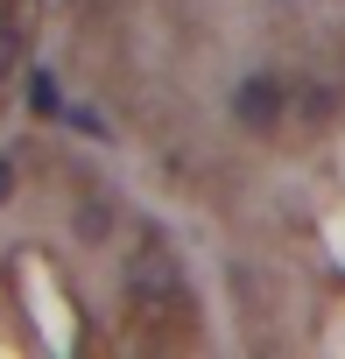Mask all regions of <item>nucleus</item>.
I'll list each match as a JSON object with an SVG mask.
<instances>
[{"instance_id":"nucleus-3","label":"nucleus","mask_w":345,"mask_h":359,"mask_svg":"<svg viewBox=\"0 0 345 359\" xmlns=\"http://www.w3.org/2000/svg\"><path fill=\"white\" fill-rule=\"evenodd\" d=\"M36 113H57V78H36Z\"/></svg>"},{"instance_id":"nucleus-2","label":"nucleus","mask_w":345,"mask_h":359,"mask_svg":"<svg viewBox=\"0 0 345 359\" xmlns=\"http://www.w3.org/2000/svg\"><path fill=\"white\" fill-rule=\"evenodd\" d=\"M331 113H338V99H331V85H303V120H310V127H324Z\"/></svg>"},{"instance_id":"nucleus-1","label":"nucleus","mask_w":345,"mask_h":359,"mask_svg":"<svg viewBox=\"0 0 345 359\" xmlns=\"http://www.w3.org/2000/svg\"><path fill=\"white\" fill-rule=\"evenodd\" d=\"M289 99H296V92H289L275 71H254V78L233 92V120H240L254 141H275V127L289 120Z\"/></svg>"},{"instance_id":"nucleus-4","label":"nucleus","mask_w":345,"mask_h":359,"mask_svg":"<svg viewBox=\"0 0 345 359\" xmlns=\"http://www.w3.org/2000/svg\"><path fill=\"white\" fill-rule=\"evenodd\" d=\"M8 191H15V169H8V162H0V198H8Z\"/></svg>"}]
</instances>
